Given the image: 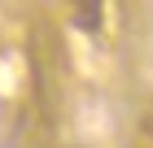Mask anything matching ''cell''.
<instances>
[{
    "instance_id": "cell-1",
    "label": "cell",
    "mask_w": 153,
    "mask_h": 148,
    "mask_svg": "<svg viewBox=\"0 0 153 148\" xmlns=\"http://www.w3.org/2000/svg\"><path fill=\"white\" fill-rule=\"evenodd\" d=\"M105 18V4H74V26L79 31H96Z\"/></svg>"
}]
</instances>
